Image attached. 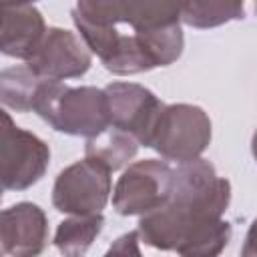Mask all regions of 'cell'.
Instances as JSON below:
<instances>
[{"label": "cell", "instance_id": "9", "mask_svg": "<svg viewBox=\"0 0 257 257\" xmlns=\"http://www.w3.org/2000/svg\"><path fill=\"white\" fill-rule=\"evenodd\" d=\"M48 243L46 213L30 201L16 203L0 215V245L10 257H34Z\"/></svg>", "mask_w": 257, "mask_h": 257}, {"label": "cell", "instance_id": "16", "mask_svg": "<svg viewBox=\"0 0 257 257\" xmlns=\"http://www.w3.org/2000/svg\"><path fill=\"white\" fill-rule=\"evenodd\" d=\"M139 241H141L139 229H137V231H131V233H126V235L118 237V239L110 245L108 253H135V255H139V253H141V251H139V247H137V243H139Z\"/></svg>", "mask_w": 257, "mask_h": 257}, {"label": "cell", "instance_id": "11", "mask_svg": "<svg viewBox=\"0 0 257 257\" xmlns=\"http://www.w3.org/2000/svg\"><path fill=\"white\" fill-rule=\"evenodd\" d=\"M187 0H120L122 24L133 32H153L181 24Z\"/></svg>", "mask_w": 257, "mask_h": 257}, {"label": "cell", "instance_id": "13", "mask_svg": "<svg viewBox=\"0 0 257 257\" xmlns=\"http://www.w3.org/2000/svg\"><path fill=\"white\" fill-rule=\"evenodd\" d=\"M102 225H104L102 213L70 215L68 219L58 223L52 243L58 249V253L66 257H80L90 249L94 239L100 235Z\"/></svg>", "mask_w": 257, "mask_h": 257}, {"label": "cell", "instance_id": "1", "mask_svg": "<svg viewBox=\"0 0 257 257\" xmlns=\"http://www.w3.org/2000/svg\"><path fill=\"white\" fill-rule=\"evenodd\" d=\"M229 203L231 183L219 177L207 159L197 157L179 163L173 169L171 199L163 207L141 215L137 227L141 241L161 251L179 253L199 227L221 219Z\"/></svg>", "mask_w": 257, "mask_h": 257}, {"label": "cell", "instance_id": "8", "mask_svg": "<svg viewBox=\"0 0 257 257\" xmlns=\"http://www.w3.org/2000/svg\"><path fill=\"white\" fill-rule=\"evenodd\" d=\"M92 52L80 36L66 28L52 26L46 30L36 52L26 60V64L42 78L66 80L78 78L88 72L92 64Z\"/></svg>", "mask_w": 257, "mask_h": 257}, {"label": "cell", "instance_id": "17", "mask_svg": "<svg viewBox=\"0 0 257 257\" xmlns=\"http://www.w3.org/2000/svg\"><path fill=\"white\" fill-rule=\"evenodd\" d=\"M241 255L243 257H257V219H253V223L249 225V231L245 235V243L241 247Z\"/></svg>", "mask_w": 257, "mask_h": 257}, {"label": "cell", "instance_id": "4", "mask_svg": "<svg viewBox=\"0 0 257 257\" xmlns=\"http://www.w3.org/2000/svg\"><path fill=\"white\" fill-rule=\"evenodd\" d=\"M110 169L84 157L62 169L52 185V205L64 215L102 213L112 193Z\"/></svg>", "mask_w": 257, "mask_h": 257}, {"label": "cell", "instance_id": "18", "mask_svg": "<svg viewBox=\"0 0 257 257\" xmlns=\"http://www.w3.org/2000/svg\"><path fill=\"white\" fill-rule=\"evenodd\" d=\"M2 6H26V4H34L38 0H0Z\"/></svg>", "mask_w": 257, "mask_h": 257}, {"label": "cell", "instance_id": "2", "mask_svg": "<svg viewBox=\"0 0 257 257\" xmlns=\"http://www.w3.org/2000/svg\"><path fill=\"white\" fill-rule=\"evenodd\" d=\"M56 133L70 137H94L110 126L104 88L66 86L60 80H44L34 100V110Z\"/></svg>", "mask_w": 257, "mask_h": 257}, {"label": "cell", "instance_id": "5", "mask_svg": "<svg viewBox=\"0 0 257 257\" xmlns=\"http://www.w3.org/2000/svg\"><path fill=\"white\" fill-rule=\"evenodd\" d=\"M173 167L167 161L143 159L131 163L112 189V207L122 217L145 215L171 199Z\"/></svg>", "mask_w": 257, "mask_h": 257}, {"label": "cell", "instance_id": "7", "mask_svg": "<svg viewBox=\"0 0 257 257\" xmlns=\"http://www.w3.org/2000/svg\"><path fill=\"white\" fill-rule=\"evenodd\" d=\"M110 124L131 133L141 147H151L159 116L165 108L161 98L137 82H110L104 86Z\"/></svg>", "mask_w": 257, "mask_h": 257}, {"label": "cell", "instance_id": "14", "mask_svg": "<svg viewBox=\"0 0 257 257\" xmlns=\"http://www.w3.org/2000/svg\"><path fill=\"white\" fill-rule=\"evenodd\" d=\"M46 78L38 76L28 64L10 66L0 72V100L16 112H32L38 90Z\"/></svg>", "mask_w": 257, "mask_h": 257}, {"label": "cell", "instance_id": "20", "mask_svg": "<svg viewBox=\"0 0 257 257\" xmlns=\"http://www.w3.org/2000/svg\"><path fill=\"white\" fill-rule=\"evenodd\" d=\"M255 12H257V0H255Z\"/></svg>", "mask_w": 257, "mask_h": 257}, {"label": "cell", "instance_id": "3", "mask_svg": "<svg viewBox=\"0 0 257 257\" xmlns=\"http://www.w3.org/2000/svg\"><path fill=\"white\" fill-rule=\"evenodd\" d=\"M211 118L201 106L187 102L165 104L151 139V149L165 161L179 165L201 157L211 145Z\"/></svg>", "mask_w": 257, "mask_h": 257}, {"label": "cell", "instance_id": "12", "mask_svg": "<svg viewBox=\"0 0 257 257\" xmlns=\"http://www.w3.org/2000/svg\"><path fill=\"white\" fill-rule=\"evenodd\" d=\"M139 141L116 126H106L102 133L86 139L84 145V157H90L98 163H102L104 167H108L112 173L122 169L124 165H128L139 151Z\"/></svg>", "mask_w": 257, "mask_h": 257}, {"label": "cell", "instance_id": "10", "mask_svg": "<svg viewBox=\"0 0 257 257\" xmlns=\"http://www.w3.org/2000/svg\"><path fill=\"white\" fill-rule=\"evenodd\" d=\"M46 30L44 16L32 4L2 6L0 50L6 56L28 60L40 46Z\"/></svg>", "mask_w": 257, "mask_h": 257}, {"label": "cell", "instance_id": "6", "mask_svg": "<svg viewBox=\"0 0 257 257\" xmlns=\"http://www.w3.org/2000/svg\"><path fill=\"white\" fill-rule=\"evenodd\" d=\"M2 122V187L26 191L44 177L50 165V149L34 133L16 126L6 110Z\"/></svg>", "mask_w": 257, "mask_h": 257}, {"label": "cell", "instance_id": "15", "mask_svg": "<svg viewBox=\"0 0 257 257\" xmlns=\"http://www.w3.org/2000/svg\"><path fill=\"white\" fill-rule=\"evenodd\" d=\"M243 18L245 0H187L183 8V22L199 30L217 28Z\"/></svg>", "mask_w": 257, "mask_h": 257}, {"label": "cell", "instance_id": "19", "mask_svg": "<svg viewBox=\"0 0 257 257\" xmlns=\"http://www.w3.org/2000/svg\"><path fill=\"white\" fill-rule=\"evenodd\" d=\"M251 153H253V159L257 161V128H255L253 139H251Z\"/></svg>", "mask_w": 257, "mask_h": 257}]
</instances>
